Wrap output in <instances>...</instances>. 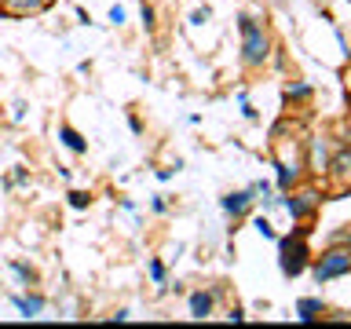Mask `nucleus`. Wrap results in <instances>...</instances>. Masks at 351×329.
<instances>
[{"label":"nucleus","instance_id":"obj_1","mask_svg":"<svg viewBox=\"0 0 351 329\" xmlns=\"http://www.w3.org/2000/svg\"><path fill=\"white\" fill-rule=\"evenodd\" d=\"M241 51H245L249 66H260L267 59V33H263L252 19H241Z\"/></svg>","mask_w":351,"mask_h":329},{"label":"nucleus","instance_id":"obj_2","mask_svg":"<svg viewBox=\"0 0 351 329\" xmlns=\"http://www.w3.org/2000/svg\"><path fill=\"white\" fill-rule=\"evenodd\" d=\"M340 274H351V249H329L322 260L315 263V278L318 285L322 282H333Z\"/></svg>","mask_w":351,"mask_h":329},{"label":"nucleus","instance_id":"obj_3","mask_svg":"<svg viewBox=\"0 0 351 329\" xmlns=\"http://www.w3.org/2000/svg\"><path fill=\"white\" fill-rule=\"evenodd\" d=\"M304 267H307V241H304V234L282 238V274L293 278V274H300Z\"/></svg>","mask_w":351,"mask_h":329},{"label":"nucleus","instance_id":"obj_4","mask_svg":"<svg viewBox=\"0 0 351 329\" xmlns=\"http://www.w3.org/2000/svg\"><path fill=\"white\" fill-rule=\"evenodd\" d=\"M51 0H4V15H15V19H26V15H37L44 11Z\"/></svg>","mask_w":351,"mask_h":329},{"label":"nucleus","instance_id":"obj_5","mask_svg":"<svg viewBox=\"0 0 351 329\" xmlns=\"http://www.w3.org/2000/svg\"><path fill=\"white\" fill-rule=\"evenodd\" d=\"M249 205H252V191H238V194H227L223 197V208H227V216H245L249 212Z\"/></svg>","mask_w":351,"mask_h":329},{"label":"nucleus","instance_id":"obj_6","mask_svg":"<svg viewBox=\"0 0 351 329\" xmlns=\"http://www.w3.org/2000/svg\"><path fill=\"white\" fill-rule=\"evenodd\" d=\"M59 139H62V147H66V150H73V154H84V150H88L84 136H81L77 128H70V125H62V128H59Z\"/></svg>","mask_w":351,"mask_h":329},{"label":"nucleus","instance_id":"obj_7","mask_svg":"<svg viewBox=\"0 0 351 329\" xmlns=\"http://www.w3.org/2000/svg\"><path fill=\"white\" fill-rule=\"evenodd\" d=\"M11 300L22 311V318H37L44 311V296H11Z\"/></svg>","mask_w":351,"mask_h":329},{"label":"nucleus","instance_id":"obj_8","mask_svg":"<svg viewBox=\"0 0 351 329\" xmlns=\"http://www.w3.org/2000/svg\"><path fill=\"white\" fill-rule=\"evenodd\" d=\"M213 311V296L208 293H191V318H208Z\"/></svg>","mask_w":351,"mask_h":329},{"label":"nucleus","instance_id":"obj_9","mask_svg":"<svg viewBox=\"0 0 351 329\" xmlns=\"http://www.w3.org/2000/svg\"><path fill=\"white\" fill-rule=\"evenodd\" d=\"M296 172H300V169H296V154H293V161H289V158L278 161V183H282V186H293Z\"/></svg>","mask_w":351,"mask_h":329},{"label":"nucleus","instance_id":"obj_10","mask_svg":"<svg viewBox=\"0 0 351 329\" xmlns=\"http://www.w3.org/2000/svg\"><path fill=\"white\" fill-rule=\"evenodd\" d=\"M11 271H15L19 285H33V282H37V271H33L29 263H22V260H11Z\"/></svg>","mask_w":351,"mask_h":329},{"label":"nucleus","instance_id":"obj_11","mask_svg":"<svg viewBox=\"0 0 351 329\" xmlns=\"http://www.w3.org/2000/svg\"><path fill=\"white\" fill-rule=\"evenodd\" d=\"M311 169H315V172L326 169V143H322V139L311 143Z\"/></svg>","mask_w":351,"mask_h":329},{"label":"nucleus","instance_id":"obj_12","mask_svg":"<svg viewBox=\"0 0 351 329\" xmlns=\"http://www.w3.org/2000/svg\"><path fill=\"white\" fill-rule=\"evenodd\" d=\"M311 208H315V194H304L300 202H289V212L293 216H307Z\"/></svg>","mask_w":351,"mask_h":329},{"label":"nucleus","instance_id":"obj_13","mask_svg":"<svg viewBox=\"0 0 351 329\" xmlns=\"http://www.w3.org/2000/svg\"><path fill=\"white\" fill-rule=\"evenodd\" d=\"M318 311H322V300H300V318L304 322H311Z\"/></svg>","mask_w":351,"mask_h":329},{"label":"nucleus","instance_id":"obj_14","mask_svg":"<svg viewBox=\"0 0 351 329\" xmlns=\"http://www.w3.org/2000/svg\"><path fill=\"white\" fill-rule=\"evenodd\" d=\"M333 169H337V175H344V180L351 175V154H348V150H344V154H340V158H337V164H333Z\"/></svg>","mask_w":351,"mask_h":329},{"label":"nucleus","instance_id":"obj_15","mask_svg":"<svg viewBox=\"0 0 351 329\" xmlns=\"http://www.w3.org/2000/svg\"><path fill=\"white\" fill-rule=\"evenodd\" d=\"M70 205H73V208H88V205H92V194H84V191H70Z\"/></svg>","mask_w":351,"mask_h":329},{"label":"nucleus","instance_id":"obj_16","mask_svg":"<svg viewBox=\"0 0 351 329\" xmlns=\"http://www.w3.org/2000/svg\"><path fill=\"white\" fill-rule=\"evenodd\" d=\"M150 278L154 282H165V263L161 260H150Z\"/></svg>","mask_w":351,"mask_h":329},{"label":"nucleus","instance_id":"obj_17","mask_svg":"<svg viewBox=\"0 0 351 329\" xmlns=\"http://www.w3.org/2000/svg\"><path fill=\"white\" fill-rule=\"evenodd\" d=\"M252 227H256L263 238H274V227H271V223H267V219H263V216H260V219H256V223H252Z\"/></svg>","mask_w":351,"mask_h":329},{"label":"nucleus","instance_id":"obj_18","mask_svg":"<svg viewBox=\"0 0 351 329\" xmlns=\"http://www.w3.org/2000/svg\"><path fill=\"white\" fill-rule=\"evenodd\" d=\"M110 22L121 26V22H125V8H110Z\"/></svg>","mask_w":351,"mask_h":329},{"label":"nucleus","instance_id":"obj_19","mask_svg":"<svg viewBox=\"0 0 351 329\" xmlns=\"http://www.w3.org/2000/svg\"><path fill=\"white\" fill-rule=\"evenodd\" d=\"M307 92H311V88H307V84H296V88H289V92H285V95L293 99V95H307Z\"/></svg>","mask_w":351,"mask_h":329}]
</instances>
